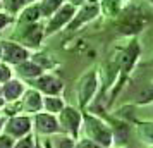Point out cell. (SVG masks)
<instances>
[{"label":"cell","mask_w":153,"mask_h":148,"mask_svg":"<svg viewBox=\"0 0 153 148\" xmlns=\"http://www.w3.org/2000/svg\"><path fill=\"white\" fill-rule=\"evenodd\" d=\"M84 124H86V134H88L91 143L103 148L112 147V143H114L112 129L105 122H102L93 115H84Z\"/></svg>","instance_id":"obj_1"},{"label":"cell","mask_w":153,"mask_h":148,"mask_svg":"<svg viewBox=\"0 0 153 148\" xmlns=\"http://www.w3.org/2000/svg\"><path fill=\"white\" fill-rule=\"evenodd\" d=\"M120 21H119V31L122 35H136L146 26V16L143 14V10H139L138 7H132L126 12H120Z\"/></svg>","instance_id":"obj_2"},{"label":"cell","mask_w":153,"mask_h":148,"mask_svg":"<svg viewBox=\"0 0 153 148\" xmlns=\"http://www.w3.org/2000/svg\"><path fill=\"white\" fill-rule=\"evenodd\" d=\"M98 14H100V2L98 0H88V2H84L83 5L77 7L72 21L67 24V29L69 31H76L81 26H84L86 22L93 21Z\"/></svg>","instance_id":"obj_3"},{"label":"cell","mask_w":153,"mask_h":148,"mask_svg":"<svg viewBox=\"0 0 153 148\" xmlns=\"http://www.w3.org/2000/svg\"><path fill=\"white\" fill-rule=\"evenodd\" d=\"M76 10H77V7H74L69 2H65L62 7L48 19V24L45 26V35H53L57 31H60L62 28H67V24L72 21Z\"/></svg>","instance_id":"obj_4"},{"label":"cell","mask_w":153,"mask_h":148,"mask_svg":"<svg viewBox=\"0 0 153 148\" xmlns=\"http://www.w3.org/2000/svg\"><path fill=\"white\" fill-rule=\"evenodd\" d=\"M2 45V57L4 60L9 64H21L28 60V50L22 48L21 45L17 43H10V42H4Z\"/></svg>","instance_id":"obj_5"},{"label":"cell","mask_w":153,"mask_h":148,"mask_svg":"<svg viewBox=\"0 0 153 148\" xmlns=\"http://www.w3.org/2000/svg\"><path fill=\"white\" fill-rule=\"evenodd\" d=\"M97 88H98L97 72L91 71V72H88V74L81 79V85H79V103H81V107L88 105V102L93 98Z\"/></svg>","instance_id":"obj_6"},{"label":"cell","mask_w":153,"mask_h":148,"mask_svg":"<svg viewBox=\"0 0 153 148\" xmlns=\"http://www.w3.org/2000/svg\"><path fill=\"white\" fill-rule=\"evenodd\" d=\"M60 122L72 136H77L81 122H83V115L72 107H64L62 112H60Z\"/></svg>","instance_id":"obj_7"},{"label":"cell","mask_w":153,"mask_h":148,"mask_svg":"<svg viewBox=\"0 0 153 148\" xmlns=\"http://www.w3.org/2000/svg\"><path fill=\"white\" fill-rule=\"evenodd\" d=\"M36 88L42 90L43 93H47L48 97H57L59 93L62 91V81L57 79L55 76L50 74H42L36 79Z\"/></svg>","instance_id":"obj_8"},{"label":"cell","mask_w":153,"mask_h":148,"mask_svg":"<svg viewBox=\"0 0 153 148\" xmlns=\"http://www.w3.org/2000/svg\"><path fill=\"white\" fill-rule=\"evenodd\" d=\"M43 35H45V28H43L40 22H33V24H26L24 33H22V40L28 42L29 45H33V47H38L40 42H42Z\"/></svg>","instance_id":"obj_9"},{"label":"cell","mask_w":153,"mask_h":148,"mask_svg":"<svg viewBox=\"0 0 153 148\" xmlns=\"http://www.w3.org/2000/svg\"><path fill=\"white\" fill-rule=\"evenodd\" d=\"M36 127L40 133L50 134L59 131V122L52 114H38L36 115Z\"/></svg>","instance_id":"obj_10"},{"label":"cell","mask_w":153,"mask_h":148,"mask_svg":"<svg viewBox=\"0 0 153 148\" xmlns=\"http://www.w3.org/2000/svg\"><path fill=\"white\" fill-rule=\"evenodd\" d=\"M29 127H31V122H29L28 117H14V119L9 120L7 131L12 136H22L29 131Z\"/></svg>","instance_id":"obj_11"},{"label":"cell","mask_w":153,"mask_h":148,"mask_svg":"<svg viewBox=\"0 0 153 148\" xmlns=\"http://www.w3.org/2000/svg\"><path fill=\"white\" fill-rule=\"evenodd\" d=\"M65 4V0H40L38 2V7H40V14L42 17L50 19L52 16L55 14L59 9Z\"/></svg>","instance_id":"obj_12"},{"label":"cell","mask_w":153,"mask_h":148,"mask_svg":"<svg viewBox=\"0 0 153 148\" xmlns=\"http://www.w3.org/2000/svg\"><path fill=\"white\" fill-rule=\"evenodd\" d=\"M2 93H4V97H5V100H17L19 97H21L22 93H24V88H22L21 81H17V79H10V81H7L5 83V86L2 88Z\"/></svg>","instance_id":"obj_13"},{"label":"cell","mask_w":153,"mask_h":148,"mask_svg":"<svg viewBox=\"0 0 153 148\" xmlns=\"http://www.w3.org/2000/svg\"><path fill=\"white\" fill-rule=\"evenodd\" d=\"M40 17H42V14H40V7H38V2H35V4H28L26 7L22 9L19 21L24 22V24H33V22H38Z\"/></svg>","instance_id":"obj_14"},{"label":"cell","mask_w":153,"mask_h":148,"mask_svg":"<svg viewBox=\"0 0 153 148\" xmlns=\"http://www.w3.org/2000/svg\"><path fill=\"white\" fill-rule=\"evenodd\" d=\"M43 105V100H42V95L36 91V90H29L26 91L24 95V107L28 109L29 112H38Z\"/></svg>","instance_id":"obj_15"},{"label":"cell","mask_w":153,"mask_h":148,"mask_svg":"<svg viewBox=\"0 0 153 148\" xmlns=\"http://www.w3.org/2000/svg\"><path fill=\"white\" fill-rule=\"evenodd\" d=\"M100 10L105 16L115 17L122 12V2L120 0H102L100 2Z\"/></svg>","instance_id":"obj_16"},{"label":"cell","mask_w":153,"mask_h":148,"mask_svg":"<svg viewBox=\"0 0 153 148\" xmlns=\"http://www.w3.org/2000/svg\"><path fill=\"white\" fill-rule=\"evenodd\" d=\"M0 2H2V10H4L5 14L12 16V17H14L19 10H22V9L28 5L26 0H0Z\"/></svg>","instance_id":"obj_17"},{"label":"cell","mask_w":153,"mask_h":148,"mask_svg":"<svg viewBox=\"0 0 153 148\" xmlns=\"http://www.w3.org/2000/svg\"><path fill=\"white\" fill-rule=\"evenodd\" d=\"M134 98H136L134 102H136L138 105H148V103H152L153 102V85L141 86Z\"/></svg>","instance_id":"obj_18"},{"label":"cell","mask_w":153,"mask_h":148,"mask_svg":"<svg viewBox=\"0 0 153 148\" xmlns=\"http://www.w3.org/2000/svg\"><path fill=\"white\" fill-rule=\"evenodd\" d=\"M138 133L141 141H145L146 145L153 147V122L152 120H145L138 126Z\"/></svg>","instance_id":"obj_19"},{"label":"cell","mask_w":153,"mask_h":148,"mask_svg":"<svg viewBox=\"0 0 153 148\" xmlns=\"http://www.w3.org/2000/svg\"><path fill=\"white\" fill-rule=\"evenodd\" d=\"M19 72L26 78H38L43 74V69L35 62H21L19 64Z\"/></svg>","instance_id":"obj_20"},{"label":"cell","mask_w":153,"mask_h":148,"mask_svg":"<svg viewBox=\"0 0 153 148\" xmlns=\"http://www.w3.org/2000/svg\"><path fill=\"white\" fill-rule=\"evenodd\" d=\"M43 105H45V109L52 114H60L62 109L65 107L62 98H59V97H47V98L43 100Z\"/></svg>","instance_id":"obj_21"},{"label":"cell","mask_w":153,"mask_h":148,"mask_svg":"<svg viewBox=\"0 0 153 148\" xmlns=\"http://www.w3.org/2000/svg\"><path fill=\"white\" fill-rule=\"evenodd\" d=\"M10 81V71L5 64H0V83H7Z\"/></svg>","instance_id":"obj_22"},{"label":"cell","mask_w":153,"mask_h":148,"mask_svg":"<svg viewBox=\"0 0 153 148\" xmlns=\"http://www.w3.org/2000/svg\"><path fill=\"white\" fill-rule=\"evenodd\" d=\"M12 21H14V17H12V16H9V14H5L4 10H0V31L5 28L7 24H10Z\"/></svg>","instance_id":"obj_23"},{"label":"cell","mask_w":153,"mask_h":148,"mask_svg":"<svg viewBox=\"0 0 153 148\" xmlns=\"http://www.w3.org/2000/svg\"><path fill=\"white\" fill-rule=\"evenodd\" d=\"M14 148H33V138H31V136L22 138V140H19V143H17Z\"/></svg>","instance_id":"obj_24"},{"label":"cell","mask_w":153,"mask_h":148,"mask_svg":"<svg viewBox=\"0 0 153 148\" xmlns=\"http://www.w3.org/2000/svg\"><path fill=\"white\" fill-rule=\"evenodd\" d=\"M12 140L9 138V136H2L0 138V148H12Z\"/></svg>","instance_id":"obj_25"},{"label":"cell","mask_w":153,"mask_h":148,"mask_svg":"<svg viewBox=\"0 0 153 148\" xmlns=\"http://www.w3.org/2000/svg\"><path fill=\"white\" fill-rule=\"evenodd\" d=\"M79 148H97V145H95V143H91V141L88 140V141H84V143H81Z\"/></svg>","instance_id":"obj_26"},{"label":"cell","mask_w":153,"mask_h":148,"mask_svg":"<svg viewBox=\"0 0 153 148\" xmlns=\"http://www.w3.org/2000/svg\"><path fill=\"white\" fill-rule=\"evenodd\" d=\"M28 4H35V2H40V0H26Z\"/></svg>","instance_id":"obj_27"},{"label":"cell","mask_w":153,"mask_h":148,"mask_svg":"<svg viewBox=\"0 0 153 148\" xmlns=\"http://www.w3.org/2000/svg\"><path fill=\"white\" fill-rule=\"evenodd\" d=\"M35 148H42V147H40V145H36V147H35Z\"/></svg>","instance_id":"obj_28"},{"label":"cell","mask_w":153,"mask_h":148,"mask_svg":"<svg viewBox=\"0 0 153 148\" xmlns=\"http://www.w3.org/2000/svg\"><path fill=\"white\" fill-rule=\"evenodd\" d=\"M47 148H52V147H50V143H48V145H47Z\"/></svg>","instance_id":"obj_29"},{"label":"cell","mask_w":153,"mask_h":148,"mask_svg":"<svg viewBox=\"0 0 153 148\" xmlns=\"http://www.w3.org/2000/svg\"><path fill=\"white\" fill-rule=\"evenodd\" d=\"M0 129H2V120H0Z\"/></svg>","instance_id":"obj_30"},{"label":"cell","mask_w":153,"mask_h":148,"mask_svg":"<svg viewBox=\"0 0 153 148\" xmlns=\"http://www.w3.org/2000/svg\"><path fill=\"white\" fill-rule=\"evenodd\" d=\"M2 102H4V100H2V98H0V105H2Z\"/></svg>","instance_id":"obj_31"},{"label":"cell","mask_w":153,"mask_h":148,"mask_svg":"<svg viewBox=\"0 0 153 148\" xmlns=\"http://www.w3.org/2000/svg\"><path fill=\"white\" fill-rule=\"evenodd\" d=\"M0 10H2V2H0Z\"/></svg>","instance_id":"obj_32"},{"label":"cell","mask_w":153,"mask_h":148,"mask_svg":"<svg viewBox=\"0 0 153 148\" xmlns=\"http://www.w3.org/2000/svg\"><path fill=\"white\" fill-rule=\"evenodd\" d=\"M146 2H152V4H153V0H146Z\"/></svg>","instance_id":"obj_33"},{"label":"cell","mask_w":153,"mask_h":148,"mask_svg":"<svg viewBox=\"0 0 153 148\" xmlns=\"http://www.w3.org/2000/svg\"><path fill=\"white\" fill-rule=\"evenodd\" d=\"M120 2H127V0H120Z\"/></svg>","instance_id":"obj_34"},{"label":"cell","mask_w":153,"mask_h":148,"mask_svg":"<svg viewBox=\"0 0 153 148\" xmlns=\"http://www.w3.org/2000/svg\"><path fill=\"white\" fill-rule=\"evenodd\" d=\"M152 148H153V147H152Z\"/></svg>","instance_id":"obj_35"}]
</instances>
